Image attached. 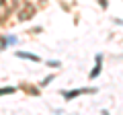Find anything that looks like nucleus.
Instances as JSON below:
<instances>
[{
    "instance_id": "obj_1",
    "label": "nucleus",
    "mask_w": 123,
    "mask_h": 115,
    "mask_svg": "<svg viewBox=\"0 0 123 115\" xmlns=\"http://www.w3.org/2000/svg\"><path fill=\"white\" fill-rule=\"evenodd\" d=\"M17 8V0H0V21H4Z\"/></svg>"
},
{
    "instance_id": "obj_2",
    "label": "nucleus",
    "mask_w": 123,
    "mask_h": 115,
    "mask_svg": "<svg viewBox=\"0 0 123 115\" xmlns=\"http://www.w3.org/2000/svg\"><path fill=\"white\" fill-rule=\"evenodd\" d=\"M33 14H35V8H33V6H25V8L21 10V14H18V19H21V21H27V19H31Z\"/></svg>"
},
{
    "instance_id": "obj_3",
    "label": "nucleus",
    "mask_w": 123,
    "mask_h": 115,
    "mask_svg": "<svg viewBox=\"0 0 123 115\" xmlns=\"http://www.w3.org/2000/svg\"><path fill=\"white\" fill-rule=\"evenodd\" d=\"M17 56L18 58H25V60H33V62H39V58H37V56H33V53H17Z\"/></svg>"
},
{
    "instance_id": "obj_4",
    "label": "nucleus",
    "mask_w": 123,
    "mask_h": 115,
    "mask_svg": "<svg viewBox=\"0 0 123 115\" xmlns=\"http://www.w3.org/2000/svg\"><path fill=\"white\" fill-rule=\"evenodd\" d=\"M10 93H14L12 86H8V89H0V95H10Z\"/></svg>"
}]
</instances>
